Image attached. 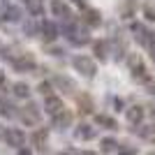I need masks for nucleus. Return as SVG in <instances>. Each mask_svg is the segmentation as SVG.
Masks as SVG:
<instances>
[{"instance_id":"nucleus-1","label":"nucleus","mask_w":155,"mask_h":155,"mask_svg":"<svg viewBox=\"0 0 155 155\" xmlns=\"http://www.w3.org/2000/svg\"><path fill=\"white\" fill-rule=\"evenodd\" d=\"M72 67H74L81 77H86V79H93L97 74V65H95V60H93L91 56H74Z\"/></svg>"},{"instance_id":"nucleus-2","label":"nucleus","mask_w":155,"mask_h":155,"mask_svg":"<svg viewBox=\"0 0 155 155\" xmlns=\"http://www.w3.org/2000/svg\"><path fill=\"white\" fill-rule=\"evenodd\" d=\"M127 65H130V72H132V79L134 81H141V84H146L148 81V70H146V65H143L141 56H137V53H130L127 56Z\"/></svg>"},{"instance_id":"nucleus-3","label":"nucleus","mask_w":155,"mask_h":155,"mask_svg":"<svg viewBox=\"0 0 155 155\" xmlns=\"http://www.w3.org/2000/svg\"><path fill=\"white\" fill-rule=\"evenodd\" d=\"M19 118L23 125H39V120H42V111H39V107L35 102H28L26 107H21L19 109Z\"/></svg>"},{"instance_id":"nucleus-4","label":"nucleus","mask_w":155,"mask_h":155,"mask_svg":"<svg viewBox=\"0 0 155 155\" xmlns=\"http://www.w3.org/2000/svg\"><path fill=\"white\" fill-rule=\"evenodd\" d=\"M12 67L19 74H28V72H32V70H37V60L32 58L30 53H26V51H21L16 58L12 60Z\"/></svg>"},{"instance_id":"nucleus-5","label":"nucleus","mask_w":155,"mask_h":155,"mask_svg":"<svg viewBox=\"0 0 155 155\" xmlns=\"http://www.w3.org/2000/svg\"><path fill=\"white\" fill-rule=\"evenodd\" d=\"M2 19L9 21V23H19V21H23V7L16 5V2H7V5L2 7Z\"/></svg>"},{"instance_id":"nucleus-6","label":"nucleus","mask_w":155,"mask_h":155,"mask_svg":"<svg viewBox=\"0 0 155 155\" xmlns=\"http://www.w3.org/2000/svg\"><path fill=\"white\" fill-rule=\"evenodd\" d=\"M5 141L12 146V148H23L26 146V134L21 132L19 127H9V130H5Z\"/></svg>"},{"instance_id":"nucleus-7","label":"nucleus","mask_w":155,"mask_h":155,"mask_svg":"<svg viewBox=\"0 0 155 155\" xmlns=\"http://www.w3.org/2000/svg\"><path fill=\"white\" fill-rule=\"evenodd\" d=\"M81 23H84L88 30H91V28H100V26H102V14H100V9H93V7L84 9V14H81Z\"/></svg>"},{"instance_id":"nucleus-8","label":"nucleus","mask_w":155,"mask_h":155,"mask_svg":"<svg viewBox=\"0 0 155 155\" xmlns=\"http://www.w3.org/2000/svg\"><path fill=\"white\" fill-rule=\"evenodd\" d=\"M130 30H132V35H134V42H137V44H141V46L148 44L150 35H153L148 28L143 26V23H132V26H130Z\"/></svg>"},{"instance_id":"nucleus-9","label":"nucleus","mask_w":155,"mask_h":155,"mask_svg":"<svg viewBox=\"0 0 155 155\" xmlns=\"http://www.w3.org/2000/svg\"><path fill=\"white\" fill-rule=\"evenodd\" d=\"M44 111L49 114V116H58L60 111H65V104H63V100H60L58 95H49L44 100Z\"/></svg>"},{"instance_id":"nucleus-10","label":"nucleus","mask_w":155,"mask_h":155,"mask_svg":"<svg viewBox=\"0 0 155 155\" xmlns=\"http://www.w3.org/2000/svg\"><path fill=\"white\" fill-rule=\"evenodd\" d=\"M93 53H95L97 60L104 63V60L109 58V53H111V44L107 39H95V42H93Z\"/></svg>"},{"instance_id":"nucleus-11","label":"nucleus","mask_w":155,"mask_h":155,"mask_svg":"<svg viewBox=\"0 0 155 155\" xmlns=\"http://www.w3.org/2000/svg\"><path fill=\"white\" fill-rule=\"evenodd\" d=\"M143 116H146V109H143L141 104H134V107L125 109V118H127V123H132V125H141Z\"/></svg>"},{"instance_id":"nucleus-12","label":"nucleus","mask_w":155,"mask_h":155,"mask_svg":"<svg viewBox=\"0 0 155 155\" xmlns=\"http://www.w3.org/2000/svg\"><path fill=\"white\" fill-rule=\"evenodd\" d=\"M51 84H53V86H58L63 93H74V91H77V84H74L70 77H65V74H56Z\"/></svg>"},{"instance_id":"nucleus-13","label":"nucleus","mask_w":155,"mask_h":155,"mask_svg":"<svg viewBox=\"0 0 155 155\" xmlns=\"http://www.w3.org/2000/svg\"><path fill=\"white\" fill-rule=\"evenodd\" d=\"M72 123H74V116H72L70 111H60L58 116H53V120H51V125L56 130H67Z\"/></svg>"},{"instance_id":"nucleus-14","label":"nucleus","mask_w":155,"mask_h":155,"mask_svg":"<svg viewBox=\"0 0 155 155\" xmlns=\"http://www.w3.org/2000/svg\"><path fill=\"white\" fill-rule=\"evenodd\" d=\"M139 9V2L137 0H123L120 7H118V14H120V19H132Z\"/></svg>"},{"instance_id":"nucleus-15","label":"nucleus","mask_w":155,"mask_h":155,"mask_svg":"<svg viewBox=\"0 0 155 155\" xmlns=\"http://www.w3.org/2000/svg\"><path fill=\"white\" fill-rule=\"evenodd\" d=\"M74 134H77V139H81V141H91V139H95L97 130L93 127V125H88V123H81V125H77Z\"/></svg>"},{"instance_id":"nucleus-16","label":"nucleus","mask_w":155,"mask_h":155,"mask_svg":"<svg viewBox=\"0 0 155 155\" xmlns=\"http://www.w3.org/2000/svg\"><path fill=\"white\" fill-rule=\"evenodd\" d=\"M39 32H42V37H44L46 42H53V39L58 37V26H56L53 21H42Z\"/></svg>"},{"instance_id":"nucleus-17","label":"nucleus","mask_w":155,"mask_h":155,"mask_svg":"<svg viewBox=\"0 0 155 155\" xmlns=\"http://www.w3.org/2000/svg\"><path fill=\"white\" fill-rule=\"evenodd\" d=\"M51 12H53V16H60L63 21L72 19L70 7H67V2H63V0H53V2H51Z\"/></svg>"},{"instance_id":"nucleus-18","label":"nucleus","mask_w":155,"mask_h":155,"mask_svg":"<svg viewBox=\"0 0 155 155\" xmlns=\"http://www.w3.org/2000/svg\"><path fill=\"white\" fill-rule=\"evenodd\" d=\"M12 95L14 97H19V100H28L30 97V86L28 84H23V81H16V84H12Z\"/></svg>"},{"instance_id":"nucleus-19","label":"nucleus","mask_w":155,"mask_h":155,"mask_svg":"<svg viewBox=\"0 0 155 155\" xmlns=\"http://www.w3.org/2000/svg\"><path fill=\"white\" fill-rule=\"evenodd\" d=\"M77 104H79V111H81V114H93V109H95L93 97L86 95V93H81V95L77 97Z\"/></svg>"},{"instance_id":"nucleus-20","label":"nucleus","mask_w":155,"mask_h":155,"mask_svg":"<svg viewBox=\"0 0 155 155\" xmlns=\"http://www.w3.org/2000/svg\"><path fill=\"white\" fill-rule=\"evenodd\" d=\"M26 9L30 12V16H42L44 14V0H26Z\"/></svg>"},{"instance_id":"nucleus-21","label":"nucleus","mask_w":155,"mask_h":155,"mask_svg":"<svg viewBox=\"0 0 155 155\" xmlns=\"http://www.w3.org/2000/svg\"><path fill=\"white\" fill-rule=\"evenodd\" d=\"M95 123H97V125H102V127H107V130H118L116 118L107 116V114H97V116H95Z\"/></svg>"},{"instance_id":"nucleus-22","label":"nucleus","mask_w":155,"mask_h":155,"mask_svg":"<svg viewBox=\"0 0 155 155\" xmlns=\"http://www.w3.org/2000/svg\"><path fill=\"white\" fill-rule=\"evenodd\" d=\"M30 139H32V143H35V146H44V141L49 139V127H37V130L30 134Z\"/></svg>"},{"instance_id":"nucleus-23","label":"nucleus","mask_w":155,"mask_h":155,"mask_svg":"<svg viewBox=\"0 0 155 155\" xmlns=\"http://www.w3.org/2000/svg\"><path fill=\"white\" fill-rule=\"evenodd\" d=\"M0 116L12 118V116H19V111H16V107H14L9 100H2V102H0Z\"/></svg>"},{"instance_id":"nucleus-24","label":"nucleus","mask_w":155,"mask_h":155,"mask_svg":"<svg viewBox=\"0 0 155 155\" xmlns=\"http://www.w3.org/2000/svg\"><path fill=\"white\" fill-rule=\"evenodd\" d=\"M137 134L141 137V139L155 141V125H139V127H137Z\"/></svg>"},{"instance_id":"nucleus-25","label":"nucleus","mask_w":155,"mask_h":155,"mask_svg":"<svg viewBox=\"0 0 155 155\" xmlns=\"http://www.w3.org/2000/svg\"><path fill=\"white\" fill-rule=\"evenodd\" d=\"M39 32V26L37 23H35V19H28V21H23V35H26V37H35V35H37Z\"/></svg>"},{"instance_id":"nucleus-26","label":"nucleus","mask_w":155,"mask_h":155,"mask_svg":"<svg viewBox=\"0 0 155 155\" xmlns=\"http://www.w3.org/2000/svg\"><path fill=\"white\" fill-rule=\"evenodd\" d=\"M100 146H102V153H111V150H118V141L114 139V137H107V139H102V141H100Z\"/></svg>"},{"instance_id":"nucleus-27","label":"nucleus","mask_w":155,"mask_h":155,"mask_svg":"<svg viewBox=\"0 0 155 155\" xmlns=\"http://www.w3.org/2000/svg\"><path fill=\"white\" fill-rule=\"evenodd\" d=\"M139 150H137V146H132V143H118V155H137Z\"/></svg>"},{"instance_id":"nucleus-28","label":"nucleus","mask_w":155,"mask_h":155,"mask_svg":"<svg viewBox=\"0 0 155 155\" xmlns=\"http://www.w3.org/2000/svg\"><path fill=\"white\" fill-rule=\"evenodd\" d=\"M37 91L42 93L44 97H49V95H53V84H51V81H42V84L37 86Z\"/></svg>"},{"instance_id":"nucleus-29","label":"nucleus","mask_w":155,"mask_h":155,"mask_svg":"<svg viewBox=\"0 0 155 155\" xmlns=\"http://www.w3.org/2000/svg\"><path fill=\"white\" fill-rule=\"evenodd\" d=\"M146 49H148V53H150V58L155 60V32L150 35V39H148V44H146Z\"/></svg>"},{"instance_id":"nucleus-30","label":"nucleus","mask_w":155,"mask_h":155,"mask_svg":"<svg viewBox=\"0 0 155 155\" xmlns=\"http://www.w3.org/2000/svg\"><path fill=\"white\" fill-rule=\"evenodd\" d=\"M143 16H146V21H150V23H153V21H155V9L146 5V7H143Z\"/></svg>"},{"instance_id":"nucleus-31","label":"nucleus","mask_w":155,"mask_h":155,"mask_svg":"<svg viewBox=\"0 0 155 155\" xmlns=\"http://www.w3.org/2000/svg\"><path fill=\"white\" fill-rule=\"evenodd\" d=\"M143 86H146V93L155 97V81H153V79H148V81H146V84H143Z\"/></svg>"},{"instance_id":"nucleus-32","label":"nucleus","mask_w":155,"mask_h":155,"mask_svg":"<svg viewBox=\"0 0 155 155\" xmlns=\"http://www.w3.org/2000/svg\"><path fill=\"white\" fill-rule=\"evenodd\" d=\"M114 107H116V111H123L125 109V102L120 100V97H114Z\"/></svg>"},{"instance_id":"nucleus-33","label":"nucleus","mask_w":155,"mask_h":155,"mask_svg":"<svg viewBox=\"0 0 155 155\" xmlns=\"http://www.w3.org/2000/svg\"><path fill=\"white\" fill-rule=\"evenodd\" d=\"M72 5H77V7H81V9H88V0H70Z\"/></svg>"},{"instance_id":"nucleus-34","label":"nucleus","mask_w":155,"mask_h":155,"mask_svg":"<svg viewBox=\"0 0 155 155\" xmlns=\"http://www.w3.org/2000/svg\"><path fill=\"white\" fill-rule=\"evenodd\" d=\"M7 86H5V81H0V102H2V100H7Z\"/></svg>"},{"instance_id":"nucleus-35","label":"nucleus","mask_w":155,"mask_h":155,"mask_svg":"<svg viewBox=\"0 0 155 155\" xmlns=\"http://www.w3.org/2000/svg\"><path fill=\"white\" fill-rule=\"evenodd\" d=\"M63 49H60V46H51V56H58V58H60V56H63Z\"/></svg>"},{"instance_id":"nucleus-36","label":"nucleus","mask_w":155,"mask_h":155,"mask_svg":"<svg viewBox=\"0 0 155 155\" xmlns=\"http://www.w3.org/2000/svg\"><path fill=\"white\" fill-rule=\"evenodd\" d=\"M148 116L155 120V104H150V107H148Z\"/></svg>"},{"instance_id":"nucleus-37","label":"nucleus","mask_w":155,"mask_h":155,"mask_svg":"<svg viewBox=\"0 0 155 155\" xmlns=\"http://www.w3.org/2000/svg\"><path fill=\"white\" fill-rule=\"evenodd\" d=\"M79 155H97L95 150H84V153H79Z\"/></svg>"},{"instance_id":"nucleus-38","label":"nucleus","mask_w":155,"mask_h":155,"mask_svg":"<svg viewBox=\"0 0 155 155\" xmlns=\"http://www.w3.org/2000/svg\"><path fill=\"white\" fill-rule=\"evenodd\" d=\"M60 155H77V153H74V150H63Z\"/></svg>"},{"instance_id":"nucleus-39","label":"nucleus","mask_w":155,"mask_h":155,"mask_svg":"<svg viewBox=\"0 0 155 155\" xmlns=\"http://www.w3.org/2000/svg\"><path fill=\"white\" fill-rule=\"evenodd\" d=\"M19 155H30V150H26V148H21V150H19Z\"/></svg>"},{"instance_id":"nucleus-40","label":"nucleus","mask_w":155,"mask_h":155,"mask_svg":"<svg viewBox=\"0 0 155 155\" xmlns=\"http://www.w3.org/2000/svg\"><path fill=\"white\" fill-rule=\"evenodd\" d=\"M0 137H5V130H2V125H0Z\"/></svg>"},{"instance_id":"nucleus-41","label":"nucleus","mask_w":155,"mask_h":155,"mask_svg":"<svg viewBox=\"0 0 155 155\" xmlns=\"http://www.w3.org/2000/svg\"><path fill=\"white\" fill-rule=\"evenodd\" d=\"M148 155H155V153H148Z\"/></svg>"},{"instance_id":"nucleus-42","label":"nucleus","mask_w":155,"mask_h":155,"mask_svg":"<svg viewBox=\"0 0 155 155\" xmlns=\"http://www.w3.org/2000/svg\"><path fill=\"white\" fill-rule=\"evenodd\" d=\"M0 49H2V44H0Z\"/></svg>"}]
</instances>
